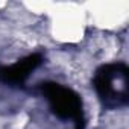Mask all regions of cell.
<instances>
[{
    "label": "cell",
    "mask_w": 129,
    "mask_h": 129,
    "mask_svg": "<svg viewBox=\"0 0 129 129\" xmlns=\"http://www.w3.org/2000/svg\"><path fill=\"white\" fill-rule=\"evenodd\" d=\"M94 88L99 99L108 108H120L127 103L129 70L124 64H106L94 76Z\"/></svg>",
    "instance_id": "cell-1"
},
{
    "label": "cell",
    "mask_w": 129,
    "mask_h": 129,
    "mask_svg": "<svg viewBox=\"0 0 129 129\" xmlns=\"http://www.w3.org/2000/svg\"><path fill=\"white\" fill-rule=\"evenodd\" d=\"M43 94L46 96L49 106L56 117L62 120H73L78 129H82L84 109H82V100L78 93L59 84H44Z\"/></svg>",
    "instance_id": "cell-2"
},
{
    "label": "cell",
    "mask_w": 129,
    "mask_h": 129,
    "mask_svg": "<svg viewBox=\"0 0 129 129\" xmlns=\"http://www.w3.org/2000/svg\"><path fill=\"white\" fill-rule=\"evenodd\" d=\"M41 61H43L41 55L35 53V55H29L23 58L21 61L12 64V66L0 67V82L9 84V85L23 84L29 78V75L41 64Z\"/></svg>",
    "instance_id": "cell-3"
}]
</instances>
